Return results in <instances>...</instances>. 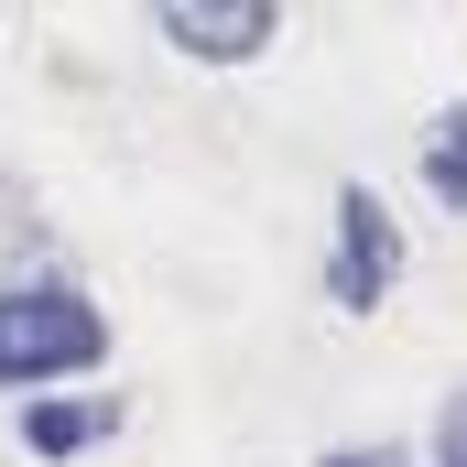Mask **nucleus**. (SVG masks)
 Returning <instances> with one entry per match:
<instances>
[{"label":"nucleus","mask_w":467,"mask_h":467,"mask_svg":"<svg viewBox=\"0 0 467 467\" xmlns=\"http://www.w3.org/2000/svg\"><path fill=\"white\" fill-rule=\"evenodd\" d=\"M109 358V316L77 283H11L0 294V391H44Z\"/></svg>","instance_id":"nucleus-1"},{"label":"nucleus","mask_w":467,"mask_h":467,"mask_svg":"<svg viewBox=\"0 0 467 467\" xmlns=\"http://www.w3.org/2000/svg\"><path fill=\"white\" fill-rule=\"evenodd\" d=\"M391 283H402V218L348 174L337 185V250H327V305L369 316V305H391Z\"/></svg>","instance_id":"nucleus-2"},{"label":"nucleus","mask_w":467,"mask_h":467,"mask_svg":"<svg viewBox=\"0 0 467 467\" xmlns=\"http://www.w3.org/2000/svg\"><path fill=\"white\" fill-rule=\"evenodd\" d=\"M152 33L174 55H196V66H250L261 44H283V11L272 0H163Z\"/></svg>","instance_id":"nucleus-3"},{"label":"nucleus","mask_w":467,"mask_h":467,"mask_svg":"<svg viewBox=\"0 0 467 467\" xmlns=\"http://www.w3.org/2000/svg\"><path fill=\"white\" fill-rule=\"evenodd\" d=\"M119 435V402L109 391H77V402H22V446H33V457H88V446H109Z\"/></svg>","instance_id":"nucleus-4"},{"label":"nucleus","mask_w":467,"mask_h":467,"mask_svg":"<svg viewBox=\"0 0 467 467\" xmlns=\"http://www.w3.org/2000/svg\"><path fill=\"white\" fill-rule=\"evenodd\" d=\"M424 196L435 207H467V99L424 130Z\"/></svg>","instance_id":"nucleus-5"},{"label":"nucleus","mask_w":467,"mask_h":467,"mask_svg":"<svg viewBox=\"0 0 467 467\" xmlns=\"http://www.w3.org/2000/svg\"><path fill=\"white\" fill-rule=\"evenodd\" d=\"M435 467H467V391H446V413H435Z\"/></svg>","instance_id":"nucleus-6"},{"label":"nucleus","mask_w":467,"mask_h":467,"mask_svg":"<svg viewBox=\"0 0 467 467\" xmlns=\"http://www.w3.org/2000/svg\"><path fill=\"white\" fill-rule=\"evenodd\" d=\"M316 467H413V446H327Z\"/></svg>","instance_id":"nucleus-7"}]
</instances>
